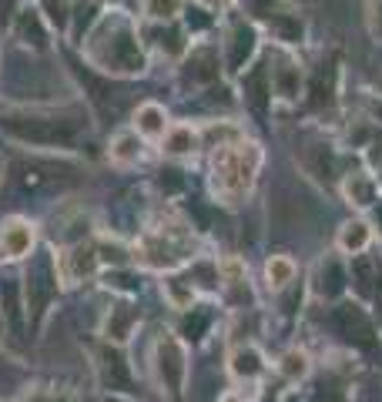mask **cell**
Instances as JSON below:
<instances>
[{
    "label": "cell",
    "instance_id": "cell-1",
    "mask_svg": "<svg viewBox=\"0 0 382 402\" xmlns=\"http://www.w3.org/2000/svg\"><path fill=\"white\" fill-rule=\"evenodd\" d=\"M332 322H335V328L342 332V339H349V342H356V345H372L376 342L372 322H369V315H365L363 308H356V305L335 308Z\"/></svg>",
    "mask_w": 382,
    "mask_h": 402
},
{
    "label": "cell",
    "instance_id": "cell-2",
    "mask_svg": "<svg viewBox=\"0 0 382 402\" xmlns=\"http://www.w3.org/2000/svg\"><path fill=\"white\" fill-rule=\"evenodd\" d=\"M352 278H356V288L363 295H372L376 292V282L382 285V268H379V258L372 255H359L356 265H352Z\"/></svg>",
    "mask_w": 382,
    "mask_h": 402
},
{
    "label": "cell",
    "instance_id": "cell-3",
    "mask_svg": "<svg viewBox=\"0 0 382 402\" xmlns=\"http://www.w3.org/2000/svg\"><path fill=\"white\" fill-rule=\"evenodd\" d=\"M251 47H255V31H251L249 24H238L235 27V34H231V67H242L245 58L251 54Z\"/></svg>",
    "mask_w": 382,
    "mask_h": 402
},
{
    "label": "cell",
    "instance_id": "cell-4",
    "mask_svg": "<svg viewBox=\"0 0 382 402\" xmlns=\"http://www.w3.org/2000/svg\"><path fill=\"white\" fill-rule=\"evenodd\" d=\"M342 288H345V271H342V265H339L335 258H329V262L322 265V271H319V292L332 299V295H339Z\"/></svg>",
    "mask_w": 382,
    "mask_h": 402
},
{
    "label": "cell",
    "instance_id": "cell-5",
    "mask_svg": "<svg viewBox=\"0 0 382 402\" xmlns=\"http://www.w3.org/2000/svg\"><path fill=\"white\" fill-rule=\"evenodd\" d=\"M272 81H275V91H279L282 97H295L299 94V84H302L299 67H292V64H279L275 74H272Z\"/></svg>",
    "mask_w": 382,
    "mask_h": 402
},
{
    "label": "cell",
    "instance_id": "cell-6",
    "mask_svg": "<svg viewBox=\"0 0 382 402\" xmlns=\"http://www.w3.org/2000/svg\"><path fill=\"white\" fill-rule=\"evenodd\" d=\"M31 228L24 225V221H14V225H7L3 231V249L10 251V255H24V251L31 249Z\"/></svg>",
    "mask_w": 382,
    "mask_h": 402
},
{
    "label": "cell",
    "instance_id": "cell-7",
    "mask_svg": "<svg viewBox=\"0 0 382 402\" xmlns=\"http://www.w3.org/2000/svg\"><path fill=\"white\" fill-rule=\"evenodd\" d=\"M245 84H249V101L255 104V111L262 115V111H265V101H268V77H265V71H255Z\"/></svg>",
    "mask_w": 382,
    "mask_h": 402
},
{
    "label": "cell",
    "instance_id": "cell-8",
    "mask_svg": "<svg viewBox=\"0 0 382 402\" xmlns=\"http://www.w3.org/2000/svg\"><path fill=\"white\" fill-rule=\"evenodd\" d=\"M138 128H141L144 134H161V128H165V115H161V108L144 104V108L138 111Z\"/></svg>",
    "mask_w": 382,
    "mask_h": 402
},
{
    "label": "cell",
    "instance_id": "cell-9",
    "mask_svg": "<svg viewBox=\"0 0 382 402\" xmlns=\"http://www.w3.org/2000/svg\"><path fill=\"white\" fill-rule=\"evenodd\" d=\"M194 81H215L218 77V60H215V54L211 51H198L194 54Z\"/></svg>",
    "mask_w": 382,
    "mask_h": 402
},
{
    "label": "cell",
    "instance_id": "cell-10",
    "mask_svg": "<svg viewBox=\"0 0 382 402\" xmlns=\"http://www.w3.org/2000/svg\"><path fill=\"white\" fill-rule=\"evenodd\" d=\"M272 27H275V34H279L282 40H299L302 37V24H299V17L279 14V17L272 20Z\"/></svg>",
    "mask_w": 382,
    "mask_h": 402
},
{
    "label": "cell",
    "instance_id": "cell-11",
    "mask_svg": "<svg viewBox=\"0 0 382 402\" xmlns=\"http://www.w3.org/2000/svg\"><path fill=\"white\" fill-rule=\"evenodd\" d=\"M144 10L151 17H172L178 10V0H144Z\"/></svg>",
    "mask_w": 382,
    "mask_h": 402
},
{
    "label": "cell",
    "instance_id": "cell-12",
    "mask_svg": "<svg viewBox=\"0 0 382 402\" xmlns=\"http://www.w3.org/2000/svg\"><path fill=\"white\" fill-rule=\"evenodd\" d=\"M349 194H352L359 205H369V201H372V185H369L365 178H352V181H349Z\"/></svg>",
    "mask_w": 382,
    "mask_h": 402
},
{
    "label": "cell",
    "instance_id": "cell-13",
    "mask_svg": "<svg viewBox=\"0 0 382 402\" xmlns=\"http://www.w3.org/2000/svg\"><path fill=\"white\" fill-rule=\"evenodd\" d=\"M111 154H115L117 161H131L134 154H138V141H134V137H117Z\"/></svg>",
    "mask_w": 382,
    "mask_h": 402
},
{
    "label": "cell",
    "instance_id": "cell-14",
    "mask_svg": "<svg viewBox=\"0 0 382 402\" xmlns=\"http://www.w3.org/2000/svg\"><path fill=\"white\" fill-rule=\"evenodd\" d=\"M342 245L345 249H363L365 245V228L363 225H349V231L342 235Z\"/></svg>",
    "mask_w": 382,
    "mask_h": 402
},
{
    "label": "cell",
    "instance_id": "cell-15",
    "mask_svg": "<svg viewBox=\"0 0 382 402\" xmlns=\"http://www.w3.org/2000/svg\"><path fill=\"white\" fill-rule=\"evenodd\" d=\"M235 372H242V376L258 372V355H255V352H242V355L235 359Z\"/></svg>",
    "mask_w": 382,
    "mask_h": 402
},
{
    "label": "cell",
    "instance_id": "cell-16",
    "mask_svg": "<svg viewBox=\"0 0 382 402\" xmlns=\"http://www.w3.org/2000/svg\"><path fill=\"white\" fill-rule=\"evenodd\" d=\"M168 144H172V151H188V148H191V131H188V128H181V131H174Z\"/></svg>",
    "mask_w": 382,
    "mask_h": 402
},
{
    "label": "cell",
    "instance_id": "cell-17",
    "mask_svg": "<svg viewBox=\"0 0 382 402\" xmlns=\"http://www.w3.org/2000/svg\"><path fill=\"white\" fill-rule=\"evenodd\" d=\"M205 326H208V315H205V312L194 315V319H188V332H194V339H198V332H201Z\"/></svg>",
    "mask_w": 382,
    "mask_h": 402
},
{
    "label": "cell",
    "instance_id": "cell-18",
    "mask_svg": "<svg viewBox=\"0 0 382 402\" xmlns=\"http://www.w3.org/2000/svg\"><path fill=\"white\" fill-rule=\"evenodd\" d=\"M268 275H275V278H288V275H292V268H288L285 262H272V265H268Z\"/></svg>",
    "mask_w": 382,
    "mask_h": 402
},
{
    "label": "cell",
    "instance_id": "cell-19",
    "mask_svg": "<svg viewBox=\"0 0 382 402\" xmlns=\"http://www.w3.org/2000/svg\"><path fill=\"white\" fill-rule=\"evenodd\" d=\"M372 161H382V141H376V144H372Z\"/></svg>",
    "mask_w": 382,
    "mask_h": 402
},
{
    "label": "cell",
    "instance_id": "cell-20",
    "mask_svg": "<svg viewBox=\"0 0 382 402\" xmlns=\"http://www.w3.org/2000/svg\"><path fill=\"white\" fill-rule=\"evenodd\" d=\"M376 14H379V17H376V31L382 34V3H379V10H376Z\"/></svg>",
    "mask_w": 382,
    "mask_h": 402
},
{
    "label": "cell",
    "instance_id": "cell-21",
    "mask_svg": "<svg viewBox=\"0 0 382 402\" xmlns=\"http://www.w3.org/2000/svg\"><path fill=\"white\" fill-rule=\"evenodd\" d=\"M376 221H379V228H382V205L376 208Z\"/></svg>",
    "mask_w": 382,
    "mask_h": 402
},
{
    "label": "cell",
    "instance_id": "cell-22",
    "mask_svg": "<svg viewBox=\"0 0 382 402\" xmlns=\"http://www.w3.org/2000/svg\"><path fill=\"white\" fill-rule=\"evenodd\" d=\"M372 111H376V115H379V117H382V104H376V108H372Z\"/></svg>",
    "mask_w": 382,
    "mask_h": 402
},
{
    "label": "cell",
    "instance_id": "cell-23",
    "mask_svg": "<svg viewBox=\"0 0 382 402\" xmlns=\"http://www.w3.org/2000/svg\"><path fill=\"white\" fill-rule=\"evenodd\" d=\"M215 3H218V0H215Z\"/></svg>",
    "mask_w": 382,
    "mask_h": 402
}]
</instances>
